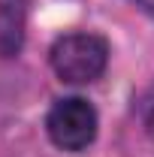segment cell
Returning a JSON list of instances; mask_svg holds the SVG:
<instances>
[{
	"label": "cell",
	"instance_id": "obj_1",
	"mask_svg": "<svg viewBox=\"0 0 154 157\" xmlns=\"http://www.w3.org/2000/svg\"><path fill=\"white\" fill-rule=\"evenodd\" d=\"M48 60L60 82L91 85L103 76V70L109 63V45L97 33H67V36L55 39Z\"/></svg>",
	"mask_w": 154,
	"mask_h": 157
},
{
	"label": "cell",
	"instance_id": "obj_2",
	"mask_svg": "<svg viewBox=\"0 0 154 157\" xmlns=\"http://www.w3.org/2000/svg\"><path fill=\"white\" fill-rule=\"evenodd\" d=\"M45 130H48V139L58 148H64V151H82L97 136V112L88 100L64 97L48 109Z\"/></svg>",
	"mask_w": 154,
	"mask_h": 157
},
{
	"label": "cell",
	"instance_id": "obj_3",
	"mask_svg": "<svg viewBox=\"0 0 154 157\" xmlns=\"http://www.w3.org/2000/svg\"><path fill=\"white\" fill-rule=\"evenodd\" d=\"M30 0H0V58H15L24 45Z\"/></svg>",
	"mask_w": 154,
	"mask_h": 157
},
{
	"label": "cell",
	"instance_id": "obj_4",
	"mask_svg": "<svg viewBox=\"0 0 154 157\" xmlns=\"http://www.w3.org/2000/svg\"><path fill=\"white\" fill-rule=\"evenodd\" d=\"M142 124H145V133L154 139V85L148 88V94L142 97Z\"/></svg>",
	"mask_w": 154,
	"mask_h": 157
},
{
	"label": "cell",
	"instance_id": "obj_5",
	"mask_svg": "<svg viewBox=\"0 0 154 157\" xmlns=\"http://www.w3.org/2000/svg\"><path fill=\"white\" fill-rule=\"evenodd\" d=\"M136 3H142V6L148 9V12H154V0H136Z\"/></svg>",
	"mask_w": 154,
	"mask_h": 157
}]
</instances>
